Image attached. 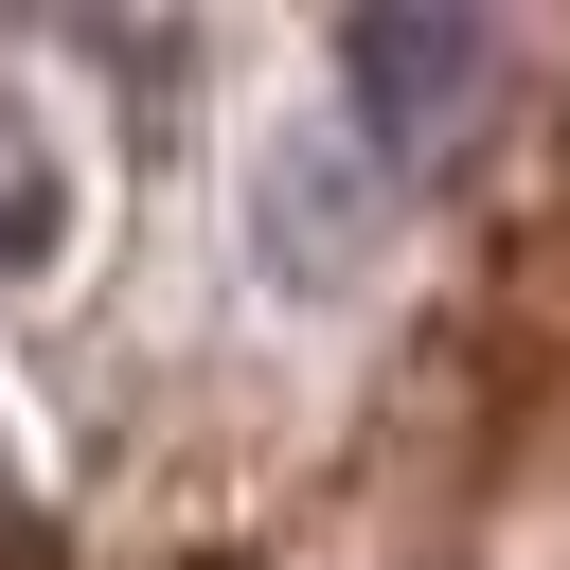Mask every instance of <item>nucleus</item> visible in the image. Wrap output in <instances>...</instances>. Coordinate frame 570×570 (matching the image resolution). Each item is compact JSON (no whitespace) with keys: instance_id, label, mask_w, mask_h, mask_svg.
Instances as JSON below:
<instances>
[{"instance_id":"1","label":"nucleus","mask_w":570,"mask_h":570,"mask_svg":"<svg viewBox=\"0 0 570 570\" xmlns=\"http://www.w3.org/2000/svg\"><path fill=\"white\" fill-rule=\"evenodd\" d=\"M481 71H499L481 18H338V89H356L374 160H445L463 107H481Z\"/></svg>"},{"instance_id":"2","label":"nucleus","mask_w":570,"mask_h":570,"mask_svg":"<svg viewBox=\"0 0 570 570\" xmlns=\"http://www.w3.org/2000/svg\"><path fill=\"white\" fill-rule=\"evenodd\" d=\"M53 214H71V178H53V142L0 107V267H36V249H53Z\"/></svg>"}]
</instances>
